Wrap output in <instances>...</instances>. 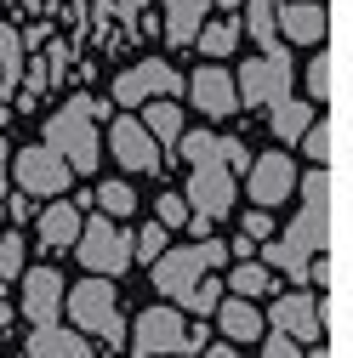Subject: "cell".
I'll return each mask as SVG.
<instances>
[{
    "label": "cell",
    "instance_id": "1",
    "mask_svg": "<svg viewBox=\"0 0 353 358\" xmlns=\"http://www.w3.org/2000/svg\"><path fill=\"white\" fill-rule=\"evenodd\" d=\"M296 194H302V210L291 216V228L274 234L268 245H256L262 267H274V273H285L291 285H302L307 273V256L331 250V210H336V171L331 165H307L296 176Z\"/></svg>",
    "mask_w": 353,
    "mask_h": 358
},
{
    "label": "cell",
    "instance_id": "2",
    "mask_svg": "<svg viewBox=\"0 0 353 358\" xmlns=\"http://www.w3.org/2000/svg\"><path fill=\"white\" fill-rule=\"evenodd\" d=\"M97 120H109V103H97V97H74V103H63L46 125H40V143H46L52 154H63V165H69L74 176H92L97 159H103Z\"/></svg>",
    "mask_w": 353,
    "mask_h": 358
},
{
    "label": "cell",
    "instance_id": "3",
    "mask_svg": "<svg viewBox=\"0 0 353 358\" xmlns=\"http://www.w3.org/2000/svg\"><path fill=\"white\" fill-rule=\"evenodd\" d=\"M63 313L80 336H97L109 352H125V319H120V290L103 273H85L74 290H63Z\"/></svg>",
    "mask_w": 353,
    "mask_h": 358
},
{
    "label": "cell",
    "instance_id": "4",
    "mask_svg": "<svg viewBox=\"0 0 353 358\" xmlns=\"http://www.w3.org/2000/svg\"><path fill=\"white\" fill-rule=\"evenodd\" d=\"M223 262H228V245H223V239H200V245H176V250L165 245V250L148 262V273H154V290L176 307L205 273H216Z\"/></svg>",
    "mask_w": 353,
    "mask_h": 358
},
{
    "label": "cell",
    "instance_id": "5",
    "mask_svg": "<svg viewBox=\"0 0 353 358\" xmlns=\"http://www.w3.org/2000/svg\"><path fill=\"white\" fill-rule=\"evenodd\" d=\"M291 80H296V63H291V52L279 46H262L251 63H240V74H234V92H240V108H256V114H268V108H279L285 97H291Z\"/></svg>",
    "mask_w": 353,
    "mask_h": 358
},
{
    "label": "cell",
    "instance_id": "6",
    "mask_svg": "<svg viewBox=\"0 0 353 358\" xmlns=\"http://www.w3.org/2000/svg\"><path fill=\"white\" fill-rule=\"evenodd\" d=\"M74 256L85 273H103V279H120L131 267V234L120 228L114 216H85L80 222V239H74Z\"/></svg>",
    "mask_w": 353,
    "mask_h": 358
},
{
    "label": "cell",
    "instance_id": "7",
    "mask_svg": "<svg viewBox=\"0 0 353 358\" xmlns=\"http://www.w3.org/2000/svg\"><path fill=\"white\" fill-rule=\"evenodd\" d=\"M12 188L18 194H29V199H57V194H69V182H74V171L63 165V154H52L46 143H34V148H12Z\"/></svg>",
    "mask_w": 353,
    "mask_h": 358
},
{
    "label": "cell",
    "instance_id": "8",
    "mask_svg": "<svg viewBox=\"0 0 353 358\" xmlns=\"http://www.w3.org/2000/svg\"><path fill=\"white\" fill-rule=\"evenodd\" d=\"M103 154H109L125 176H154V171H160V143L143 131V120H131V114H114V120H109Z\"/></svg>",
    "mask_w": 353,
    "mask_h": 358
},
{
    "label": "cell",
    "instance_id": "9",
    "mask_svg": "<svg viewBox=\"0 0 353 358\" xmlns=\"http://www.w3.org/2000/svg\"><path fill=\"white\" fill-rule=\"evenodd\" d=\"M183 92V74H176L165 57H143L114 74V108H143L154 97H176Z\"/></svg>",
    "mask_w": 353,
    "mask_h": 358
},
{
    "label": "cell",
    "instance_id": "10",
    "mask_svg": "<svg viewBox=\"0 0 353 358\" xmlns=\"http://www.w3.org/2000/svg\"><path fill=\"white\" fill-rule=\"evenodd\" d=\"M262 324H274V330H279V336H291L296 347H314V341L325 336V319H319V290L296 285V290L274 296V301H268V319H262Z\"/></svg>",
    "mask_w": 353,
    "mask_h": 358
},
{
    "label": "cell",
    "instance_id": "11",
    "mask_svg": "<svg viewBox=\"0 0 353 358\" xmlns=\"http://www.w3.org/2000/svg\"><path fill=\"white\" fill-rule=\"evenodd\" d=\"M183 199H188V210H200V216H228L234 210V199H240V182H234V171L223 165V159H200V165H188V188H183Z\"/></svg>",
    "mask_w": 353,
    "mask_h": 358
},
{
    "label": "cell",
    "instance_id": "12",
    "mask_svg": "<svg viewBox=\"0 0 353 358\" xmlns=\"http://www.w3.org/2000/svg\"><path fill=\"white\" fill-rule=\"evenodd\" d=\"M183 324H188V313L183 307H148V313H137V324L125 330V352L131 358H165V352H176V341H183Z\"/></svg>",
    "mask_w": 353,
    "mask_h": 358
},
{
    "label": "cell",
    "instance_id": "13",
    "mask_svg": "<svg viewBox=\"0 0 353 358\" xmlns=\"http://www.w3.org/2000/svg\"><path fill=\"white\" fill-rule=\"evenodd\" d=\"M245 194H251V205H262V210L285 205V199L296 194V165H291V154H251V165H245Z\"/></svg>",
    "mask_w": 353,
    "mask_h": 358
},
{
    "label": "cell",
    "instance_id": "14",
    "mask_svg": "<svg viewBox=\"0 0 353 358\" xmlns=\"http://www.w3.org/2000/svg\"><path fill=\"white\" fill-rule=\"evenodd\" d=\"M63 273H57V267H46V262H40V267H23V273H18V296H23V319L29 324H57L63 319Z\"/></svg>",
    "mask_w": 353,
    "mask_h": 358
},
{
    "label": "cell",
    "instance_id": "15",
    "mask_svg": "<svg viewBox=\"0 0 353 358\" xmlns=\"http://www.w3.org/2000/svg\"><path fill=\"white\" fill-rule=\"evenodd\" d=\"M183 92H188V97H194V108H200V114H211V120H223V114H240L234 74H228L223 63H205V69H194V74L183 80Z\"/></svg>",
    "mask_w": 353,
    "mask_h": 358
},
{
    "label": "cell",
    "instance_id": "16",
    "mask_svg": "<svg viewBox=\"0 0 353 358\" xmlns=\"http://www.w3.org/2000/svg\"><path fill=\"white\" fill-rule=\"evenodd\" d=\"M274 29L291 40V46H325V34H331V12H325V0H279Z\"/></svg>",
    "mask_w": 353,
    "mask_h": 358
},
{
    "label": "cell",
    "instance_id": "17",
    "mask_svg": "<svg viewBox=\"0 0 353 358\" xmlns=\"http://www.w3.org/2000/svg\"><path fill=\"white\" fill-rule=\"evenodd\" d=\"M80 222H85V210H80V199H52L46 210H34V234H40V250L46 256H63V250H74V239H80Z\"/></svg>",
    "mask_w": 353,
    "mask_h": 358
},
{
    "label": "cell",
    "instance_id": "18",
    "mask_svg": "<svg viewBox=\"0 0 353 358\" xmlns=\"http://www.w3.org/2000/svg\"><path fill=\"white\" fill-rule=\"evenodd\" d=\"M211 319H216V330H223L234 347L240 341H256L262 330H268V324H262V313H256V301H245V296H223V301L211 307Z\"/></svg>",
    "mask_w": 353,
    "mask_h": 358
},
{
    "label": "cell",
    "instance_id": "19",
    "mask_svg": "<svg viewBox=\"0 0 353 358\" xmlns=\"http://www.w3.org/2000/svg\"><path fill=\"white\" fill-rule=\"evenodd\" d=\"M85 352H92L85 336L69 330V324H34V336L23 347V358H85Z\"/></svg>",
    "mask_w": 353,
    "mask_h": 358
},
{
    "label": "cell",
    "instance_id": "20",
    "mask_svg": "<svg viewBox=\"0 0 353 358\" xmlns=\"http://www.w3.org/2000/svg\"><path fill=\"white\" fill-rule=\"evenodd\" d=\"M160 6H165V40H171V46H194V29L211 17V0H160Z\"/></svg>",
    "mask_w": 353,
    "mask_h": 358
},
{
    "label": "cell",
    "instance_id": "21",
    "mask_svg": "<svg viewBox=\"0 0 353 358\" xmlns=\"http://www.w3.org/2000/svg\"><path fill=\"white\" fill-rule=\"evenodd\" d=\"M194 46H200L205 63H223V57L240 46V17H228V12H223V17H205V23L194 29Z\"/></svg>",
    "mask_w": 353,
    "mask_h": 358
},
{
    "label": "cell",
    "instance_id": "22",
    "mask_svg": "<svg viewBox=\"0 0 353 358\" xmlns=\"http://www.w3.org/2000/svg\"><path fill=\"white\" fill-rule=\"evenodd\" d=\"M143 131H148L160 148H171L176 137H183V108H176V97H154V103H143Z\"/></svg>",
    "mask_w": 353,
    "mask_h": 358
},
{
    "label": "cell",
    "instance_id": "23",
    "mask_svg": "<svg viewBox=\"0 0 353 358\" xmlns=\"http://www.w3.org/2000/svg\"><path fill=\"white\" fill-rule=\"evenodd\" d=\"M240 34H251L256 46H274L279 29H274V12H279V0H240Z\"/></svg>",
    "mask_w": 353,
    "mask_h": 358
},
{
    "label": "cell",
    "instance_id": "24",
    "mask_svg": "<svg viewBox=\"0 0 353 358\" xmlns=\"http://www.w3.org/2000/svg\"><path fill=\"white\" fill-rule=\"evenodd\" d=\"M314 57H307V103H331L336 97V52L325 46H307Z\"/></svg>",
    "mask_w": 353,
    "mask_h": 358
},
{
    "label": "cell",
    "instance_id": "25",
    "mask_svg": "<svg viewBox=\"0 0 353 358\" xmlns=\"http://www.w3.org/2000/svg\"><path fill=\"white\" fill-rule=\"evenodd\" d=\"M296 148L307 154V165H336V120H319L314 114V125L296 137Z\"/></svg>",
    "mask_w": 353,
    "mask_h": 358
},
{
    "label": "cell",
    "instance_id": "26",
    "mask_svg": "<svg viewBox=\"0 0 353 358\" xmlns=\"http://www.w3.org/2000/svg\"><path fill=\"white\" fill-rule=\"evenodd\" d=\"M268 125H274V137L279 143H296L307 125H314V103H296V97H285L279 108H268Z\"/></svg>",
    "mask_w": 353,
    "mask_h": 358
},
{
    "label": "cell",
    "instance_id": "27",
    "mask_svg": "<svg viewBox=\"0 0 353 358\" xmlns=\"http://www.w3.org/2000/svg\"><path fill=\"white\" fill-rule=\"evenodd\" d=\"M228 290H234V296H245V301H256L262 290H274V267H262L256 256L234 262V273H228Z\"/></svg>",
    "mask_w": 353,
    "mask_h": 358
},
{
    "label": "cell",
    "instance_id": "28",
    "mask_svg": "<svg viewBox=\"0 0 353 358\" xmlns=\"http://www.w3.org/2000/svg\"><path fill=\"white\" fill-rule=\"evenodd\" d=\"M23 267H29V239L18 228H6V234H0V285H12Z\"/></svg>",
    "mask_w": 353,
    "mask_h": 358
},
{
    "label": "cell",
    "instance_id": "29",
    "mask_svg": "<svg viewBox=\"0 0 353 358\" xmlns=\"http://www.w3.org/2000/svg\"><path fill=\"white\" fill-rule=\"evenodd\" d=\"M216 301H223V279H211V273H205L183 301H176V307H183L188 319H211V307H216Z\"/></svg>",
    "mask_w": 353,
    "mask_h": 358
},
{
    "label": "cell",
    "instance_id": "30",
    "mask_svg": "<svg viewBox=\"0 0 353 358\" xmlns=\"http://www.w3.org/2000/svg\"><path fill=\"white\" fill-rule=\"evenodd\" d=\"M97 205H103V216L131 222V210H137V194H131V182H103V188H97Z\"/></svg>",
    "mask_w": 353,
    "mask_h": 358
},
{
    "label": "cell",
    "instance_id": "31",
    "mask_svg": "<svg viewBox=\"0 0 353 358\" xmlns=\"http://www.w3.org/2000/svg\"><path fill=\"white\" fill-rule=\"evenodd\" d=\"M165 245H171V228H160V222H143V228L131 234V262H154Z\"/></svg>",
    "mask_w": 353,
    "mask_h": 358
},
{
    "label": "cell",
    "instance_id": "32",
    "mask_svg": "<svg viewBox=\"0 0 353 358\" xmlns=\"http://www.w3.org/2000/svg\"><path fill=\"white\" fill-rule=\"evenodd\" d=\"M171 154L183 159V165H200V159H211V154H216V137H211V131H183V137L171 143Z\"/></svg>",
    "mask_w": 353,
    "mask_h": 358
},
{
    "label": "cell",
    "instance_id": "33",
    "mask_svg": "<svg viewBox=\"0 0 353 358\" xmlns=\"http://www.w3.org/2000/svg\"><path fill=\"white\" fill-rule=\"evenodd\" d=\"M154 222H160V228H183V222H188V199L183 194H160L154 199Z\"/></svg>",
    "mask_w": 353,
    "mask_h": 358
},
{
    "label": "cell",
    "instance_id": "34",
    "mask_svg": "<svg viewBox=\"0 0 353 358\" xmlns=\"http://www.w3.org/2000/svg\"><path fill=\"white\" fill-rule=\"evenodd\" d=\"M216 159H223V165H228V171L240 176V171L251 165V148H245L240 137H216Z\"/></svg>",
    "mask_w": 353,
    "mask_h": 358
},
{
    "label": "cell",
    "instance_id": "35",
    "mask_svg": "<svg viewBox=\"0 0 353 358\" xmlns=\"http://www.w3.org/2000/svg\"><path fill=\"white\" fill-rule=\"evenodd\" d=\"M240 234H245V239H256V245H262V239H274V210L251 205V210H245V228H240Z\"/></svg>",
    "mask_w": 353,
    "mask_h": 358
},
{
    "label": "cell",
    "instance_id": "36",
    "mask_svg": "<svg viewBox=\"0 0 353 358\" xmlns=\"http://www.w3.org/2000/svg\"><path fill=\"white\" fill-rule=\"evenodd\" d=\"M256 341H262V358H302V347L291 336H279V330L274 336H256Z\"/></svg>",
    "mask_w": 353,
    "mask_h": 358
},
{
    "label": "cell",
    "instance_id": "37",
    "mask_svg": "<svg viewBox=\"0 0 353 358\" xmlns=\"http://www.w3.org/2000/svg\"><path fill=\"white\" fill-rule=\"evenodd\" d=\"M0 199H6V205H0V216H12V222H34V199H29V194L12 188V194H0Z\"/></svg>",
    "mask_w": 353,
    "mask_h": 358
},
{
    "label": "cell",
    "instance_id": "38",
    "mask_svg": "<svg viewBox=\"0 0 353 358\" xmlns=\"http://www.w3.org/2000/svg\"><path fill=\"white\" fill-rule=\"evenodd\" d=\"M194 358H240V347L234 341H205V352H194Z\"/></svg>",
    "mask_w": 353,
    "mask_h": 358
},
{
    "label": "cell",
    "instance_id": "39",
    "mask_svg": "<svg viewBox=\"0 0 353 358\" xmlns=\"http://www.w3.org/2000/svg\"><path fill=\"white\" fill-rule=\"evenodd\" d=\"M228 256H234V262H245V256H256V239H245V234H240V239L228 245Z\"/></svg>",
    "mask_w": 353,
    "mask_h": 358
},
{
    "label": "cell",
    "instance_id": "40",
    "mask_svg": "<svg viewBox=\"0 0 353 358\" xmlns=\"http://www.w3.org/2000/svg\"><path fill=\"white\" fill-rule=\"evenodd\" d=\"M12 6H18L23 17H40V12H46V6H52V0H12Z\"/></svg>",
    "mask_w": 353,
    "mask_h": 358
},
{
    "label": "cell",
    "instance_id": "41",
    "mask_svg": "<svg viewBox=\"0 0 353 358\" xmlns=\"http://www.w3.org/2000/svg\"><path fill=\"white\" fill-rule=\"evenodd\" d=\"M143 6H148V0H114V12H125V17H137Z\"/></svg>",
    "mask_w": 353,
    "mask_h": 358
},
{
    "label": "cell",
    "instance_id": "42",
    "mask_svg": "<svg viewBox=\"0 0 353 358\" xmlns=\"http://www.w3.org/2000/svg\"><path fill=\"white\" fill-rule=\"evenodd\" d=\"M302 358H336V352H331V347H325V341H314V347H307V352H302Z\"/></svg>",
    "mask_w": 353,
    "mask_h": 358
},
{
    "label": "cell",
    "instance_id": "43",
    "mask_svg": "<svg viewBox=\"0 0 353 358\" xmlns=\"http://www.w3.org/2000/svg\"><path fill=\"white\" fill-rule=\"evenodd\" d=\"M211 6H223V12H240V0H211Z\"/></svg>",
    "mask_w": 353,
    "mask_h": 358
},
{
    "label": "cell",
    "instance_id": "44",
    "mask_svg": "<svg viewBox=\"0 0 353 358\" xmlns=\"http://www.w3.org/2000/svg\"><path fill=\"white\" fill-rule=\"evenodd\" d=\"M6 12H12V0H0V17H6Z\"/></svg>",
    "mask_w": 353,
    "mask_h": 358
},
{
    "label": "cell",
    "instance_id": "45",
    "mask_svg": "<svg viewBox=\"0 0 353 358\" xmlns=\"http://www.w3.org/2000/svg\"><path fill=\"white\" fill-rule=\"evenodd\" d=\"M165 358H176V352H165Z\"/></svg>",
    "mask_w": 353,
    "mask_h": 358
}]
</instances>
